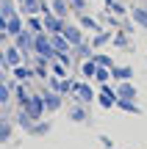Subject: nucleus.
Here are the masks:
<instances>
[{
    "label": "nucleus",
    "instance_id": "1",
    "mask_svg": "<svg viewBox=\"0 0 147 149\" xmlns=\"http://www.w3.org/2000/svg\"><path fill=\"white\" fill-rule=\"evenodd\" d=\"M22 61H25V55H22V50L17 47L14 42L3 44V50H0V64H6L8 69H14V66H20Z\"/></svg>",
    "mask_w": 147,
    "mask_h": 149
},
{
    "label": "nucleus",
    "instance_id": "2",
    "mask_svg": "<svg viewBox=\"0 0 147 149\" xmlns=\"http://www.w3.org/2000/svg\"><path fill=\"white\" fill-rule=\"evenodd\" d=\"M94 97H97V88H94L89 80H78L75 83V91H72V100L75 102H83V105H92Z\"/></svg>",
    "mask_w": 147,
    "mask_h": 149
},
{
    "label": "nucleus",
    "instance_id": "3",
    "mask_svg": "<svg viewBox=\"0 0 147 149\" xmlns=\"http://www.w3.org/2000/svg\"><path fill=\"white\" fill-rule=\"evenodd\" d=\"M94 102H97L103 111H111V108L117 105V91H114V86H111V83L97 86V97H94Z\"/></svg>",
    "mask_w": 147,
    "mask_h": 149
},
{
    "label": "nucleus",
    "instance_id": "4",
    "mask_svg": "<svg viewBox=\"0 0 147 149\" xmlns=\"http://www.w3.org/2000/svg\"><path fill=\"white\" fill-rule=\"evenodd\" d=\"M22 111L28 113V116L33 119V122H39V119H44V100H42V94H31L28 97V102L22 105Z\"/></svg>",
    "mask_w": 147,
    "mask_h": 149
},
{
    "label": "nucleus",
    "instance_id": "5",
    "mask_svg": "<svg viewBox=\"0 0 147 149\" xmlns=\"http://www.w3.org/2000/svg\"><path fill=\"white\" fill-rule=\"evenodd\" d=\"M33 53H36V55H44V58L53 61L56 50H53V44H50V33H47V31H42V33L33 36Z\"/></svg>",
    "mask_w": 147,
    "mask_h": 149
},
{
    "label": "nucleus",
    "instance_id": "6",
    "mask_svg": "<svg viewBox=\"0 0 147 149\" xmlns=\"http://www.w3.org/2000/svg\"><path fill=\"white\" fill-rule=\"evenodd\" d=\"M33 36H36V33H31V31H28V28H22V31L17 33L14 39H11V42H14L17 47L22 50V55H25V61H28V58H31V55H33Z\"/></svg>",
    "mask_w": 147,
    "mask_h": 149
},
{
    "label": "nucleus",
    "instance_id": "7",
    "mask_svg": "<svg viewBox=\"0 0 147 149\" xmlns=\"http://www.w3.org/2000/svg\"><path fill=\"white\" fill-rule=\"evenodd\" d=\"M42 100H44V111L53 116V113H58L61 108H64V94H58V91H50L44 88L42 91Z\"/></svg>",
    "mask_w": 147,
    "mask_h": 149
},
{
    "label": "nucleus",
    "instance_id": "8",
    "mask_svg": "<svg viewBox=\"0 0 147 149\" xmlns=\"http://www.w3.org/2000/svg\"><path fill=\"white\" fill-rule=\"evenodd\" d=\"M61 33H64V39H67V42L72 44V47H75V44H81L83 39H86V36H83V31H81V25H78V22H70V19L64 22Z\"/></svg>",
    "mask_w": 147,
    "mask_h": 149
},
{
    "label": "nucleus",
    "instance_id": "9",
    "mask_svg": "<svg viewBox=\"0 0 147 149\" xmlns=\"http://www.w3.org/2000/svg\"><path fill=\"white\" fill-rule=\"evenodd\" d=\"M67 119H70L72 124H86V122H89V111H86V105L72 100L70 111H67Z\"/></svg>",
    "mask_w": 147,
    "mask_h": 149
},
{
    "label": "nucleus",
    "instance_id": "10",
    "mask_svg": "<svg viewBox=\"0 0 147 149\" xmlns=\"http://www.w3.org/2000/svg\"><path fill=\"white\" fill-rule=\"evenodd\" d=\"M117 97H122V100H136L139 97V88L133 86V80H120V83L114 86Z\"/></svg>",
    "mask_w": 147,
    "mask_h": 149
},
{
    "label": "nucleus",
    "instance_id": "11",
    "mask_svg": "<svg viewBox=\"0 0 147 149\" xmlns=\"http://www.w3.org/2000/svg\"><path fill=\"white\" fill-rule=\"evenodd\" d=\"M22 28H25V17H22L20 11H17V14H11L8 19H6V28H3V31L8 33V39H14L17 33L22 31Z\"/></svg>",
    "mask_w": 147,
    "mask_h": 149
},
{
    "label": "nucleus",
    "instance_id": "12",
    "mask_svg": "<svg viewBox=\"0 0 147 149\" xmlns=\"http://www.w3.org/2000/svg\"><path fill=\"white\" fill-rule=\"evenodd\" d=\"M42 22H44V31L47 33H61V28H64L67 19H61V17H56L53 11H47V14H42Z\"/></svg>",
    "mask_w": 147,
    "mask_h": 149
},
{
    "label": "nucleus",
    "instance_id": "13",
    "mask_svg": "<svg viewBox=\"0 0 147 149\" xmlns=\"http://www.w3.org/2000/svg\"><path fill=\"white\" fill-rule=\"evenodd\" d=\"M11 74H14L17 83H31V80L36 77V74H33V66H31V64H25V61H22L20 66H14V69H11Z\"/></svg>",
    "mask_w": 147,
    "mask_h": 149
},
{
    "label": "nucleus",
    "instance_id": "14",
    "mask_svg": "<svg viewBox=\"0 0 147 149\" xmlns=\"http://www.w3.org/2000/svg\"><path fill=\"white\" fill-rule=\"evenodd\" d=\"M50 130H53V122H50V119H39V122H33L31 127H28V135H33V138H44Z\"/></svg>",
    "mask_w": 147,
    "mask_h": 149
},
{
    "label": "nucleus",
    "instance_id": "15",
    "mask_svg": "<svg viewBox=\"0 0 147 149\" xmlns=\"http://www.w3.org/2000/svg\"><path fill=\"white\" fill-rule=\"evenodd\" d=\"M72 55H75V61H78V64H81V61H86V58H92V55H94L92 42H89V39H83L81 44H75V47H72Z\"/></svg>",
    "mask_w": 147,
    "mask_h": 149
},
{
    "label": "nucleus",
    "instance_id": "16",
    "mask_svg": "<svg viewBox=\"0 0 147 149\" xmlns=\"http://www.w3.org/2000/svg\"><path fill=\"white\" fill-rule=\"evenodd\" d=\"M111 80H114V83H120V80H133V66L114 64V66H111Z\"/></svg>",
    "mask_w": 147,
    "mask_h": 149
},
{
    "label": "nucleus",
    "instance_id": "17",
    "mask_svg": "<svg viewBox=\"0 0 147 149\" xmlns=\"http://www.w3.org/2000/svg\"><path fill=\"white\" fill-rule=\"evenodd\" d=\"M111 36H114V31H111V28H108V31H106V28H100L97 33H92V39H89V42H92L94 50H100L103 44H111Z\"/></svg>",
    "mask_w": 147,
    "mask_h": 149
},
{
    "label": "nucleus",
    "instance_id": "18",
    "mask_svg": "<svg viewBox=\"0 0 147 149\" xmlns=\"http://www.w3.org/2000/svg\"><path fill=\"white\" fill-rule=\"evenodd\" d=\"M11 88H14V100L20 102V108L25 105V102H28V97L33 94V91H28V88H31V86H28V83H17V80H14V83H11Z\"/></svg>",
    "mask_w": 147,
    "mask_h": 149
},
{
    "label": "nucleus",
    "instance_id": "19",
    "mask_svg": "<svg viewBox=\"0 0 147 149\" xmlns=\"http://www.w3.org/2000/svg\"><path fill=\"white\" fill-rule=\"evenodd\" d=\"M50 11H53L56 17H61V19H70V0H50Z\"/></svg>",
    "mask_w": 147,
    "mask_h": 149
},
{
    "label": "nucleus",
    "instance_id": "20",
    "mask_svg": "<svg viewBox=\"0 0 147 149\" xmlns=\"http://www.w3.org/2000/svg\"><path fill=\"white\" fill-rule=\"evenodd\" d=\"M50 44L56 53H72V44L64 39V33H50Z\"/></svg>",
    "mask_w": 147,
    "mask_h": 149
},
{
    "label": "nucleus",
    "instance_id": "21",
    "mask_svg": "<svg viewBox=\"0 0 147 149\" xmlns=\"http://www.w3.org/2000/svg\"><path fill=\"white\" fill-rule=\"evenodd\" d=\"M20 14L22 17L42 14V0H20Z\"/></svg>",
    "mask_w": 147,
    "mask_h": 149
},
{
    "label": "nucleus",
    "instance_id": "22",
    "mask_svg": "<svg viewBox=\"0 0 147 149\" xmlns=\"http://www.w3.org/2000/svg\"><path fill=\"white\" fill-rule=\"evenodd\" d=\"M78 25H81V31H92V33H97L100 28H103L92 14H78Z\"/></svg>",
    "mask_w": 147,
    "mask_h": 149
},
{
    "label": "nucleus",
    "instance_id": "23",
    "mask_svg": "<svg viewBox=\"0 0 147 149\" xmlns=\"http://www.w3.org/2000/svg\"><path fill=\"white\" fill-rule=\"evenodd\" d=\"M117 111H125V113H133V116H136V113H142V108H139V102L136 100H122V97H117Z\"/></svg>",
    "mask_w": 147,
    "mask_h": 149
},
{
    "label": "nucleus",
    "instance_id": "24",
    "mask_svg": "<svg viewBox=\"0 0 147 149\" xmlns=\"http://www.w3.org/2000/svg\"><path fill=\"white\" fill-rule=\"evenodd\" d=\"M111 44H114L117 50H131V33H125V31H114Z\"/></svg>",
    "mask_w": 147,
    "mask_h": 149
},
{
    "label": "nucleus",
    "instance_id": "25",
    "mask_svg": "<svg viewBox=\"0 0 147 149\" xmlns=\"http://www.w3.org/2000/svg\"><path fill=\"white\" fill-rule=\"evenodd\" d=\"M25 28H28L31 33H42V31H44L42 14H31V17H25Z\"/></svg>",
    "mask_w": 147,
    "mask_h": 149
},
{
    "label": "nucleus",
    "instance_id": "26",
    "mask_svg": "<svg viewBox=\"0 0 147 149\" xmlns=\"http://www.w3.org/2000/svg\"><path fill=\"white\" fill-rule=\"evenodd\" d=\"M131 19H133L136 28H147V8L144 6H136V8L131 11Z\"/></svg>",
    "mask_w": 147,
    "mask_h": 149
},
{
    "label": "nucleus",
    "instance_id": "27",
    "mask_svg": "<svg viewBox=\"0 0 147 149\" xmlns=\"http://www.w3.org/2000/svg\"><path fill=\"white\" fill-rule=\"evenodd\" d=\"M81 77L83 80H92L94 77V69H97V64H94V58H86V61H81Z\"/></svg>",
    "mask_w": 147,
    "mask_h": 149
},
{
    "label": "nucleus",
    "instance_id": "28",
    "mask_svg": "<svg viewBox=\"0 0 147 149\" xmlns=\"http://www.w3.org/2000/svg\"><path fill=\"white\" fill-rule=\"evenodd\" d=\"M11 135H14V122H8V119H0V144L11 141Z\"/></svg>",
    "mask_w": 147,
    "mask_h": 149
},
{
    "label": "nucleus",
    "instance_id": "29",
    "mask_svg": "<svg viewBox=\"0 0 147 149\" xmlns=\"http://www.w3.org/2000/svg\"><path fill=\"white\" fill-rule=\"evenodd\" d=\"M11 97H14V88H11V83H0V108H6L11 102Z\"/></svg>",
    "mask_w": 147,
    "mask_h": 149
},
{
    "label": "nucleus",
    "instance_id": "30",
    "mask_svg": "<svg viewBox=\"0 0 147 149\" xmlns=\"http://www.w3.org/2000/svg\"><path fill=\"white\" fill-rule=\"evenodd\" d=\"M20 11V6H17V0H0V14L8 19L11 14H17Z\"/></svg>",
    "mask_w": 147,
    "mask_h": 149
},
{
    "label": "nucleus",
    "instance_id": "31",
    "mask_svg": "<svg viewBox=\"0 0 147 149\" xmlns=\"http://www.w3.org/2000/svg\"><path fill=\"white\" fill-rule=\"evenodd\" d=\"M94 83H97V86H103V83H108V80H111V69H108V66H97V69H94Z\"/></svg>",
    "mask_w": 147,
    "mask_h": 149
},
{
    "label": "nucleus",
    "instance_id": "32",
    "mask_svg": "<svg viewBox=\"0 0 147 149\" xmlns=\"http://www.w3.org/2000/svg\"><path fill=\"white\" fill-rule=\"evenodd\" d=\"M92 58H94V64H97V66H108V69L117 64V61L111 58V55H106V53H97V50H94V55H92Z\"/></svg>",
    "mask_w": 147,
    "mask_h": 149
},
{
    "label": "nucleus",
    "instance_id": "33",
    "mask_svg": "<svg viewBox=\"0 0 147 149\" xmlns=\"http://www.w3.org/2000/svg\"><path fill=\"white\" fill-rule=\"evenodd\" d=\"M50 74H56V77H67V74H70V66H64L61 61H50Z\"/></svg>",
    "mask_w": 147,
    "mask_h": 149
},
{
    "label": "nucleus",
    "instance_id": "34",
    "mask_svg": "<svg viewBox=\"0 0 147 149\" xmlns=\"http://www.w3.org/2000/svg\"><path fill=\"white\" fill-rule=\"evenodd\" d=\"M31 124H33V119H31V116H28V113L20 108V111H17V127H22V130L28 133V127H31Z\"/></svg>",
    "mask_w": 147,
    "mask_h": 149
},
{
    "label": "nucleus",
    "instance_id": "35",
    "mask_svg": "<svg viewBox=\"0 0 147 149\" xmlns=\"http://www.w3.org/2000/svg\"><path fill=\"white\" fill-rule=\"evenodd\" d=\"M86 8H89V0H70L72 14H86Z\"/></svg>",
    "mask_w": 147,
    "mask_h": 149
},
{
    "label": "nucleus",
    "instance_id": "36",
    "mask_svg": "<svg viewBox=\"0 0 147 149\" xmlns=\"http://www.w3.org/2000/svg\"><path fill=\"white\" fill-rule=\"evenodd\" d=\"M108 14H114V17H125V6L117 0V3H111V6H108Z\"/></svg>",
    "mask_w": 147,
    "mask_h": 149
},
{
    "label": "nucleus",
    "instance_id": "37",
    "mask_svg": "<svg viewBox=\"0 0 147 149\" xmlns=\"http://www.w3.org/2000/svg\"><path fill=\"white\" fill-rule=\"evenodd\" d=\"M100 144H103L106 149H111V138H108V135H100Z\"/></svg>",
    "mask_w": 147,
    "mask_h": 149
},
{
    "label": "nucleus",
    "instance_id": "38",
    "mask_svg": "<svg viewBox=\"0 0 147 149\" xmlns=\"http://www.w3.org/2000/svg\"><path fill=\"white\" fill-rule=\"evenodd\" d=\"M111 3H117V0H106V8H108V6H111Z\"/></svg>",
    "mask_w": 147,
    "mask_h": 149
}]
</instances>
